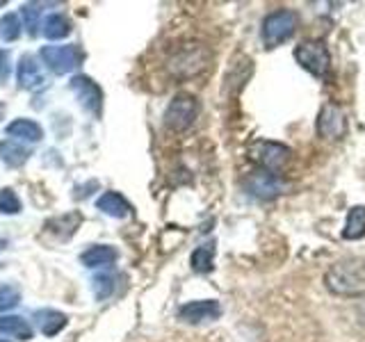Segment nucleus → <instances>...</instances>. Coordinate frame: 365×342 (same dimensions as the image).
<instances>
[{
	"label": "nucleus",
	"mask_w": 365,
	"mask_h": 342,
	"mask_svg": "<svg viewBox=\"0 0 365 342\" xmlns=\"http://www.w3.org/2000/svg\"><path fill=\"white\" fill-rule=\"evenodd\" d=\"M324 285L336 296H363L365 294V262L359 258H342L334 262L324 274Z\"/></svg>",
	"instance_id": "1"
},
{
	"label": "nucleus",
	"mask_w": 365,
	"mask_h": 342,
	"mask_svg": "<svg viewBox=\"0 0 365 342\" xmlns=\"http://www.w3.org/2000/svg\"><path fill=\"white\" fill-rule=\"evenodd\" d=\"M212 55L208 46L203 43H185L178 51H174L167 60V71L176 80H190L201 76L210 66Z\"/></svg>",
	"instance_id": "2"
},
{
	"label": "nucleus",
	"mask_w": 365,
	"mask_h": 342,
	"mask_svg": "<svg viewBox=\"0 0 365 342\" xmlns=\"http://www.w3.org/2000/svg\"><path fill=\"white\" fill-rule=\"evenodd\" d=\"M299 28V14L292 9H277L265 16L260 30V39L267 48H277L283 41H288Z\"/></svg>",
	"instance_id": "3"
},
{
	"label": "nucleus",
	"mask_w": 365,
	"mask_h": 342,
	"mask_svg": "<svg viewBox=\"0 0 365 342\" xmlns=\"http://www.w3.org/2000/svg\"><path fill=\"white\" fill-rule=\"evenodd\" d=\"M199 117V100L192 94H176L165 110V125L174 133L187 130Z\"/></svg>",
	"instance_id": "4"
},
{
	"label": "nucleus",
	"mask_w": 365,
	"mask_h": 342,
	"mask_svg": "<svg viewBox=\"0 0 365 342\" xmlns=\"http://www.w3.org/2000/svg\"><path fill=\"white\" fill-rule=\"evenodd\" d=\"M39 55H41L43 64L48 66L53 73H57V76H64V73L76 71V68L83 64V60H85V53L80 51L76 43H66V46H43Z\"/></svg>",
	"instance_id": "5"
},
{
	"label": "nucleus",
	"mask_w": 365,
	"mask_h": 342,
	"mask_svg": "<svg viewBox=\"0 0 365 342\" xmlns=\"http://www.w3.org/2000/svg\"><path fill=\"white\" fill-rule=\"evenodd\" d=\"M294 60L315 78H327L331 68V55L322 41H304L294 48Z\"/></svg>",
	"instance_id": "6"
},
{
	"label": "nucleus",
	"mask_w": 365,
	"mask_h": 342,
	"mask_svg": "<svg viewBox=\"0 0 365 342\" xmlns=\"http://www.w3.org/2000/svg\"><path fill=\"white\" fill-rule=\"evenodd\" d=\"M249 157L254 160L262 171L277 174V171H281L285 167V162L290 160V148L279 142L258 140L249 146Z\"/></svg>",
	"instance_id": "7"
},
{
	"label": "nucleus",
	"mask_w": 365,
	"mask_h": 342,
	"mask_svg": "<svg viewBox=\"0 0 365 342\" xmlns=\"http://www.w3.org/2000/svg\"><path fill=\"white\" fill-rule=\"evenodd\" d=\"M71 91L76 94L78 103L83 105L85 112L94 114V117H101V110H103V91L101 87L91 80L89 76H73L71 83H68Z\"/></svg>",
	"instance_id": "8"
},
{
	"label": "nucleus",
	"mask_w": 365,
	"mask_h": 342,
	"mask_svg": "<svg viewBox=\"0 0 365 342\" xmlns=\"http://www.w3.org/2000/svg\"><path fill=\"white\" fill-rule=\"evenodd\" d=\"M245 185H247L251 197H256L260 201H272L285 192V182L277 174H269V171H262V169L249 174Z\"/></svg>",
	"instance_id": "9"
},
{
	"label": "nucleus",
	"mask_w": 365,
	"mask_h": 342,
	"mask_svg": "<svg viewBox=\"0 0 365 342\" xmlns=\"http://www.w3.org/2000/svg\"><path fill=\"white\" fill-rule=\"evenodd\" d=\"M345 133H347L345 112H342L336 103H327V105L319 110V117H317V135L324 137L329 142H336L340 137H345Z\"/></svg>",
	"instance_id": "10"
},
{
	"label": "nucleus",
	"mask_w": 365,
	"mask_h": 342,
	"mask_svg": "<svg viewBox=\"0 0 365 342\" xmlns=\"http://www.w3.org/2000/svg\"><path fill=\"white\" fill-rule=\"evenodd\" d=\"M220 315H222V306L215 299L190 301L178 308V317L187 324H201V322H208V319H217Z\"/></svg>",
	"instance_id": "11"
},
{
	"label": "nucleus",
	"mask_w": 365,
	"mask_h": 342,
	"mask_svg": "<svg viewBox=\"0 0 365 342\" xmlns=\"http://www.w3.org/2000/svg\"><path fill=\"white\" fill-rule=\"evenodd\" d=\"M16 80H19V87L26 89V91H34L43 87L46 83V76L41 71V66L37 64V60L30 55H23L21 62H19V68H16Z\"/></svg>",
	"instance_id": "12"
},
{
	"label": "nucleus",
	"mask_w": 365,
	"mask_h": 342,
	"mask_svg": "<svg viewBox=\"0 0 365 342\" xmlns=\"http://www.w3.org/2000/svg\"><path fill=\"white\" fill-rule=\"evenodd\" d=\"M32 317H34V324H37V328L48 338L57 336L68 324L66 315L60 313V311H53V308H39V311H34Z\"/></svg>",
	"instance_id": "13"
},
{
	"label": "nucleus",
	"mask_w": 365,
	"mask_h": 342,
	"mask_svg": "<svg viewBox=\"0 0 365 342\" xmlns=\"http://www.w3.org/2000/svg\"><path fill=\"white\" fill-rule=\"evenodd\" d=\"M119 254L117 249L110 247V244H94L89 247L87 251H83L80 256V262L87 267V269H98V267H110L112 262H117Z\"/></svg>",
	"instance_id": "14"
},
{
	"label": "nucleus",
	"mask_w": 365,
	"mask_h": 342,
	"mask_svg": "<svg viewBox=\"0 0 365 342\" xmlns=\"http://www.w3.org/2000/svg\"><path fill=\"white\" fill-rule=\"evenodd\" d=\"M80 222H83V214H80V212H64V214L53 217V219L46 222V231L53 233L55 237H60V239H68L78 231Z\"/></svg>",
	"instance_id": "15"
},
{
	"label": "nucleus",
	"mask_w": 365,
	"mask_h": 342,
	"mask_svg": "<svg viewBox=\"0 0 365 342\" xmlns=\"http://www.w3.org/2000/svg\"><path fill=\"white\" fill-rule=\"evenodd\" d=\"M96 208L101 212H106L108 217H114V219H123V217H128L133 212V205L125 201L119 192H106L96 201Z\"/></svg>",
	"instance_id": "16"
},
{
	"label": "nucleus",
	"mask_w": 365,
	"mask_h": 342,
	"mask_svg": "<svg viewBox=\"0 0 365 342\" xmlns=\"http://www.w3.org/2000/svg\"><path fill=\"white\" fill-rule=\"evenodd\" d=\"M7 135L16 137V140H21V142L34 144V142H39L43 137V130H41V125L37 121H32V119H14L7 125Z\"/></svg>",
	"instance_id": "17"
},
{
	"label": "nucleus",
	"mask_w": 365,
	"mask_h": 342,
	"mask_svg": "<svg viewBox=\"0 0 365 342\" xmlns=\"http://www.w3.org/2000/svg\"><path fill=\"white\" fill-rule=\"evenodd\" d=\"M30 157V148L23 146L21 142H14V140H5L0 142V160L7 165V167H23L28 162Z\"/></svg>",
	"instance_id": "18"
},
{
	"label": "nucleus",
	"mask_w": 365,
	"mask_h": 342,
	"mask_svg": "<svg viewBox=\"0 0 365 342\" xmlns=\"http://www.w3.org/2000/svg\"><path fill=\"white\" fill-rule=\"evenodd\" d=\"M0 333L16 340H32V326L19 315H3L0 317Z\"/></svg>",
	"instance_id": "19"
},
{
	"label": "nucleus",
	"mask_w": 365,
	"mask_h": 342,
	"mask_svg": "<svg viewBox=\"0 0 365 342\" xmlns=\"http://www.w3.org/2000/svg\"><path fill=\"white\" fill-rule=\"evenodd\" d=\"M41 34L51 41L66 39L68 34H71V21H68L64 14H51L41 23Z\"/></svg>",
	"instance_id": "20"
},
{
	"label": "nucleus",
	"mask_w": 365,
	"mask_h": 342,
	"mask_svg": "<svg viewBox=\"0 0 365 342\" xmlns=\"http://www.w3.org/2000/svg\"><path fill=\"white\" fill-rule=\"evenodd\" d=\"M365 235V205H354L347 214V224L342 237L345 239H359Z\"/></svg>",
	"instance_id": "21"
},
{
	"label": "nucleus",
	"mask_w": 365,
	"mask_h": 342,
	"mask_svg": "<svg viewBox=\"0 0 365 342\" xmlns=\"http://www.w3.org/2000/svg\"><path fill=\"white\" fill-rule=\"evenodd\" d=\"M192 262V269L199 271V274H208L212 271V262H215V244L208 242V244H201L194 249V254L190 258Z\"/></svg>",
	"instance_id": "22"
},
{
	"label": "nucleus",
	"mask_w": 365,
	"mask_h": 342,
	"mask_svg": "<svg viewBox=\"0 0 365 342\" xmlns=\"http://www.w3.org/2000/svg\"><path fill=\"white\" fill-rule=\"evenodd\" d=\"M41 3H26L21 5V16H23V28L28 30L30 37L37 34V28H41Z\"/></svg>",
	"instance_id": "23"
},
{
	"label": "nucleus",
	"mask_w": 365,
	"mask_h": 342,
	"mask_svg": "<svg viewBox=\"0 0 365 342\" xmlns=\"http://www.w3.org/2000/svg\"><path fill=\"white\" fill-rule=\"evenodd\" d=\"M91 290H94V296L98 301H106L108 296H112L114 290H117V276H114V274H98V276L91 281Z\"/></svg>",
	"instance_id": "24"
},
{
	"label": "nucleus",
	"mask_w": 365,
	"mask_h": 342,
	"mask_svg": "<svg viewBox=\"0 0 365 342\" xmlns=\"http://www.w3.org/2000/svg\"><path fill=\"white\" fill-rule=\"evenodd\" d=\"M21 21L16 14H5L0 19V39L3 41H16L21 37Z\"/></svg>",
	"instance_id": "25"
},
{
	"label": "nucleus",
	"mask_w": 365,
	"mask_h": 342,
	"mask_svg": "<svg viewBox=\"0 0 365 342\" xmlns=\"http://www.w3.org/2000/svg\"><path fill=\"white\" fill-rule=\"evenodd\" d=\"M21 304V290L11 283L0 285V313H7Z\"/></svg>",
	"instance_id": "26"
},
{
	"label": "nucleus",
	"mask_w": 365,
	"mask_h": 342,
	"mask_svg": "<svg viewBox=\"0 0 365 342\" xmlns=\"http://www.w3.org/2000/svg\"><path fill=\"white\" fill-rule=\"evenodd\" d=\"M0 212L3 214H19L21 212V201L14 190H0Z\"/></svg>",
	"instance_id": "27"
},
{
	"label": "nucleus",
	"mask_w": 365,
	"mask_h": 342,
	"mask_svg": "<svg viewBox=\"0 0 365 342\" xmlns=\"http://www.w3.org/2000/svg\"><path fill=\"white\" fill-rule=\"evenodd\" d=\"M9 73H11V55H9V51L0 48V85L7 83Z\"/></svg>",
	"instance_id": "28"
},
{
	"label": "nucleus",
	"mask_w": 365,
	"mask_h": 342,
	"mask_svg": "<svg viewBox=\"0 0 365 342\" xmlns=\"http://www.w3.org/2000/svg\"><path fill=\"white\" fill-rule=\"evenodd\" d=\"M3 247H5V239H0V251H3Z\"/></svg>",
	"instance_id": "29"
},
{
	"label": "nucleus",
	"mask_w": 365,
	"mask_h": 342,
	"mask_svg": "<svg viewBox=\"0 0 365 342\" xmlns=\"http://www.w3.org/2000/svg\"><path fill=\"white\" fill-rule=\"evenodd\" d=\"M0 342H9V340H3V338H0Z\"/></svg>",
	"instance_id": "30"
}]
</instances>
